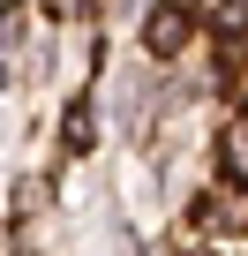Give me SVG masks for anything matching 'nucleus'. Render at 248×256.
Segmentation results:
<instances>
[{
    "mask_svg": "<svg viewBox=\"0 0 248 256\" xmlns=\"http://www.w3.org/2000/svg\"><path fill=\"white\" fill-rule=\"evenodd\" d=\"M188 30H196V16L181 8V0H166V8L151 16V53H158V60H173V53L188 46Z\"/></svg>",
    "mask_w": 248,
    "mask_h": 256,
    "instance_id": "obj_1",
    "label": "nucleus"
},
{
    "mask_svg": "<svg viewBox=\"0 0 248 256\" xmlns=\"http://www.w3.org/2000/svg\"><path fill=\"white\" fill-rule=\"evenodd\" d=\"M203 218H226V226H248V181H241V188H226V196H211V204H203Z\"/></svg>",
    "mask_w": 248,
    "mask_h": 256,
    "instance_id": "obj_2",
    "label": "nucleus"
},
{
    "mask_svg": "<svg viewBox=\"0 0 248 256\" xmlns=\"http://www.w3.org/2000/svg\"><path fill=\"white\" fill-rule=\"evenodd\" d=\"M188 256H211V248H188Z\"/></svg>",
    "mask_w": 248,
    "mask_h": 256,
    "instance_id": "obj_5",
    "label": "nucleus"
},
{
    "mask_svg": "<svg viewBox=\"0 0 248 256\" xmlns=\"http://www.w3.org/2000/svg\"><path fill=\"white\" fill-rule=\"evenodd\" d=\"M68 144L90 151V106H68Z\"/></svg>",
    "mask_w": 248,
    "mask_h": 256,
    "instance_id": "obj_4",
    "label": "nucleus"
},
{
    "mask_svg": "<svg viewBox=\"0 0 248 256\" xmlns=\"http://www.w3.org/2000/svg\"><path fill=\"white\" fill-rule=\"evenodd\" d=\"M226 166L248 181V120H233V128H226Z\"/></svg>",
    "mask_w": 248,
    "mask_h": 256,
    "instance_id": "obj_3",
    "label": "nucleus"
}]
</instances>
